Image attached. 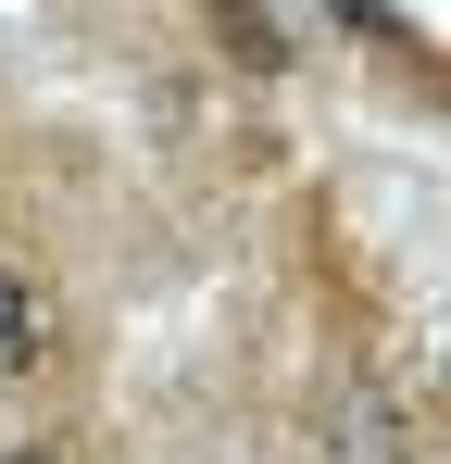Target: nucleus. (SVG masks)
Instances as JSON below:
<instances>
[{
	"label": "nucleus",
	"mask_w": 451,
	"mask_h": 464,
	"mask_svg": "<svg viewBox=\"0 0 451 464\" xmlns=\"http://www.w3.org/2000/svg\"><path fill=\"white\" fill-rule=\"evenodd\" d=\"M313 427H326V464H414V427H401V401L376 377H339Z\"/></svg>",
	"instance_id": "1"
},
{
	"label": "nucleus",
	"mask_w": 451,
	"mask_h": 464,
	"mask_svg": "<svg viewBox=\"0 0 451 464\" xmlns=\"http://www.w3.org/2000/svg\"><path fill=\"white\" fill-rule=\"evenodd\" d=\"M51 364V326H38V302H25V276L0 264V377H38Z\"/></svg>",
	"instance_id": "2"
},
{
	"label": "nucleus",
	"mask_w": 451,
	"mask_h": 464,
	"mask_svg": "<svg viewBox=\"0 0 451 464\" xmlns=\"http://www.w3.org/2000/svg\"><path fill=\"white\" fill-rule=\"evenodd\" d=\"M214 25H226V51H238L251 76H276V63H289V25H276L264 0H214Z\"/></svg>",
	"instance_id": "3"
},
{
	"label": "nucleus",
	"mask_w": 451,
	"mask_h": 464,
	"mask_svg": "<svg viewBox=\"0 0 451 464\" xmlns=\"http://www.w3.org/2000/svg\"><path fill=\"white\" fill-rule=\"evenodd\" d=\"M339 13H351V25H389V0H339Z\"/></svg>",
	"instance_id": "4"
},
{
	"label": "nucleus",
	"mask_w": 451,
	"mask_h": 464,
	"mask_svg": "<svg viewBox=\"0 0 451 464\" xmlns=\"http://www.w3.org/2000/svg\"><path fill=\"white\" fill-rule=\"evenodd\" d=\"M0 464H63V452H0Z\"/></svg>",
	"instance_id": "5"
}]
</instances>
